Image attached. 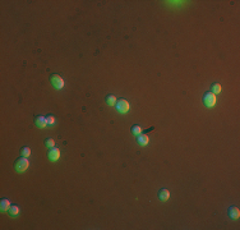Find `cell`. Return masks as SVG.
Wrapping results in <instances>:
<instances>
[{"mask_svg":"<svg viewBox=\"0 0 240 230\" xmlns=\"http://www.w3.org/2000/svg\"><path fill=\"white\" fill-rule=\"evenodd\" d=\"M130 132H132V134H133V135H139V134H141V132H142V129H141V125H138V124H134V125H132Z\"/></svg>","mask_w":240,"mask_h":230,"instance_id":"obj_13","label":"cell"},{"mask_svg":"<svg viewBox=\"0 0 240 230\" xmlns=\"http://www.w3.org/2000/svg\"><path fill=\"white\" fill-rule=\"evenodd\" d=\"M9 207H10L9 200H7V198H3V200L0 201V210H2L3 212H5V211L9 210Z\"/></svg>","mask_w":240,"mask_h":230,"instance_id":"obj_10","label":"cell"},{"mask_svg":"<svg viewBox=\"0 0 240 230\" xmlns=\"http://www.w3.org/2000/svg\"><path fill=\"white\" fill-rule=\"evenodd\" d=\"M203 104L207 108H213L216 105V95L212 93L211 91H207L203 93Z\"/></svg>","mask_w":240,"mask_h":230,"instance_id":"obj_2","label":"cell"},{"mask_svg":"<svg viewBox=\"0 0 240 230\" xmlns=\"http://www.w3.org/2000/svg\"><path fill=\"white\" fill-rule=\"evenodd\" d=\"M115 108H116V110H118L119 113H121V114H125V113H128V111H129V109H130V105H129V102H128L127 100L120 99V100H118V101H116V104H115Z\"/></svg>","mask_w":240,"mask_h":230,"instance_id":"obj_4","label":"cell"},{"mask_svg":"<svg viewBox=\"0 0 240 230\" xmlns=\"http://www.w3.org/2000/svg\"><path fill=\"white\" fill-rule=\"evenodd\" d=\"M227 215H229V217H230V219L236 220V219H239V216H240V211H239V208L236 206H231V207H229Z\"/></svg>","mask_w":240,"mask_h":230,"instance_id":"obj_7","label":"cell"},{"mask_svg":"<svg viewBox=\"0 0 240 230\" xmlns=\"http://www.w3.org/2000/svg\"><path fill=\"white\" fill-rule=\"evenodd\" d=\"M29 155H31L29 147H22L20 148V156H22V157H28Z\"/></svg>","mask_w":240,"mask_h":230,"instance_id":"obj_15","label":"cell"},{"mask_svg":"<svg viewBox=\"0 0 240 230\" xmlns=\"http://www.w3.org/2000/svg\"><path fill=\"white\" fill-rule=\"evenodd\" d=\"M211 92L215 93V95H216V93H220L221 92V85H220V83H217V82L212 83V85H211Z\"/></svg>","mask_w":240,"mask_h":230,"instance_id":"obj_12","label":"cell"},{"mask_svg":"<svg viewBox=\"0 0 240 230\" xmlns=\"http://www.w3.org/2000/svg\"><path fill=\"white\" fill-rule=\"evenodd\" d=\"M157 196H159V200L160 201H168L169 197H170V192L168 189H160L159 193H157Z\"/></svg>","mask_w":240,"mask_h":230,"instance_id":"obj_9","label":"cell"},{"mask_svg":"<svg viewBox=\"0 0 240 230\" xmlns=\"http://www.w3.org/2000/svg\"><path fill=\"white\" fill-rule=\"evenodd\" d=\"M50 83L53 85V87L55 90H61L63 87H64V81H63V78L58 74V73L50 74Z\"/></svg>","mask_w":240,"mask_h":230,"instance_id":"obj_3","label":"cell"},{"mask_svg":"<svg viewBox=\"0 0 240 230\" xmlns=\"http://www.w3.org/2000/svg\"><path fill=\"white\" fill-rule=\"evenodd\" d=\"M28 166H29V161L27 160V157H19L14 161V170L18 173H22V171L27 170Z\"/></svg>","mask_w":240,"mask_h":230,"instance_id":"obj_1","label":"cell"},{"mask_svg":"<svg viewBox=\"0 0 240 230\" xmlns=\"http://www.w3.org/2000/svg\"><path fill=\"white\" fill-rule=\"evenodd\" d=\"M8 214L10 216H17L19 214V207L18 206H10L9 210H8Z\"/></svg>","mask_w":240,"mask_h":230,"instance_id":"obj_14","label":"cell"},{"mask_svg":"<svg viewBox=\"0 0 240 230\" xmlns=\"http://www.w3.org/2000/svg\"><path fill=\"white\" fill-rule=\"evenodd\" d=\"M35 125L37 128H45L47 125L46 118L42 117V115H36V117H35Z\"/></svg>","mask_w":240,"mask_h":230,"instance_id":"obj_6","label":"cell"},{"mask_svg":"<svg viewBox=\"0 0 240 230\" xmlns=\"http://www.w3.org/2000/svg\"><path fill=\"white\" fill-rule=\"evenodd\" d=\"M44 143H45V146H46L47 148H53L54 146H55V142H54V139H53V138H46Z\"/></svg>","mask_w":240,"mask_h":230,"instance_id":"obj_16","label":"cell"},{"mask_svg":"<svg viewBox=\"0 0 240 230\" xmlns=\"http://www.w3.org/2000/svg\"><path fill=\"white\" fill-rule=\"evenodd\" d=\"M47 157H49L51 161H56V160H59V157H60V151H59V148H56V147L50 148L49 152H47Z\"/></svg>","mask_w":240,"mask_h":230,"instance_id":"obj_5","label":"cell"},{"mask_svg":"<svg viewBox=\"0 0 240 230\" xmlns=\"http://www.w3.org/2000/svg\"><path fill=\"white\" fill-rule=\"evenodd\" d=\"M46 122H47V124H49V125H53V124L55 123V118H54L51 114H49L47 117H46Z\"/></svg>","mask_w":240,"mask_h":230,"instance_id":"obj_17","label":"cell"},{"mask_svg":"<svg viewBox=\"0 0 240 230\" xmlns=\"http://www.w3.org/2000/svg\"><path fill=\"white\" fill-rule=\"evenodd\" d=\"M150 142V138H148V135L147 134H139V135H137V143L138 144H141V146H146Z\"/></svg>","mask_w":240,"mask_h":230,"instance_id":"obj_8","label":"cell"},{"mask_svg":"<svg viewBox=\"0 0 240 230\" xmlns=\"http://www.w3.org/2000/svg\"><path fill=\"white\" fill-rule=\"evenodd\" d=\"M105 101H106V104L107 105H110V106H115V104H116V97L114 96V95H111V93H109V95H106V97H105Z\"/></svg>","mask_w":240,"mask_h":230,"instance_id":"obj_11","label":"cell"}]
</instances>
